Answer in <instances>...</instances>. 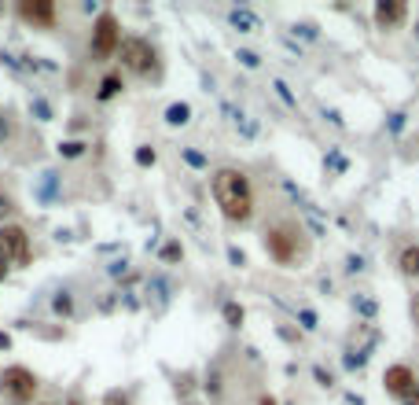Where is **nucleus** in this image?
Wrapping results in <instances>:
<instances>
[{
    "mask_svg": "<svg viewBox=\"0 0 419 405\" xmlns=\"http://www.w3.org/2000/svg\"><path fill=\"white\" fill-rule=\"evenodd\" d=\"M118 89H122V78H118V74H107V78H103V85H100V100H110Z\"/></svg>",
    "mask_w": 419,
    "mask_h": 405,
    "instance_id": "f8f14e48",
    "label": "nucleus"
},
{
    "mask_svg": "<svg viewBox=\"0 0 419 405\" xmlns=\"http://www.w3.org/2000/svg\"><path fill=\"white\" fill-rule=\"evenodd\" d=\"M137 162H140V166H151V162H154V152H151V147H140V152H137Z\"/></svg>",
    "mask_w": 419,
    "mask_h": 405,
    "instance_id": "f3484780",
    "label": "nucleus"
},
{
    "mask_svg": "<svg viewBox=\"0 0 419 405\" xmlns=\"http://www.w3.org/2000/svg\"><path fill=\"white\" fill-rule=\"evenodd\" d=\"M0 387H4V394L15 405H30L33 394H37V376L30 369H22V365H11V369H4V376H0Z\"/></svg>",
    "mask_w": 419,
    "mask_h": 405,
    "instance_id": "f03ea898",
    "label": "nucleus"
},
{
    "mask_svg": "<svg viewBox=\"0 0 419 405\" xmlns=\"http://www.w3.org/2000/svg\"><path fill=\"white\" fill-rule=\"evenodd\" d=\"M232 23H235V26H243L247 33H254V30H258V19H254V15H247V11H232Z\"/></svg>",
    "mask_w": 419,
    "mask_h": 405,
    "instance_id": "ddd939ff",
    "label": "nucleus"
},
{
    "mask_svg": "<svg viewBox=\"0 0 419 405\" xmlns=\"http://www.w3.org/2000/svg\"><path fill=\"white\" fill-rule=\"evenodd\" d=\"M295 243H298V236L287 225H276V228L265 232V247H269V254L276 262H295V251H298Z\"/></svg>",
    "mask_w": 419,
    "mask_h": 405,
    "instance_id": "423d86ee",
    "label": "nucleus"
},
{
    "mask_svg": "<svg viewBox=\"0 0 419 405\" xmlns=\"http://www.w3.org/2000/svg\"><path fill=\"white\" fill-rule=\"evenodd\" d=\"M59 152H63V155H81V144H63Z\"/></svg>",
    "mask_w": 419,
    "mask_h": 405,
    "instance_id": "6ab92c4d",
    "label": "nucleus"
},
{
    "mask_svg": "<svg viewBox=\"0 0 419 405\" xmlns=\"http://www.w3.org/2000/svg\"><path fill=\"white\" fill-rule=\"evenodd\" d=\"M401 273L405 276H419V247H405L401 251Z\"/></svg>",
    "mask_w": 419,
    "mask_h": 405,
    "instance_id": "9d476101",
    "label": "nucleus"
},
{
    "mask_svg": "<svg viewBox=\"0 0 419 405\" xmlns=\"http://www.w3.org/2000/svg\"><path fill=\"white\" fill-rule=\"evenodd\" d=\"M383 383H386V391H390L393 398H405V394L415 387V372H412L408 365H390L386 376H383Z\"/></svg>",
    "mask_w": 419,
    "mask_h": 405,
    "instance_id": "0eeeda50",
    "label": "nucleus"
},
{
    "mask_svg": "<svg viewBox=\"0 0 419 405\" xmlns=\"http://www.w3.org/2000/svg\"><path fill=\"white\" fill-rule=\"evenodd\" d=\"M412 325H415V328H419V295H415V298H412Z\"/></svg>",
    "mask_w": 419,
    "mask_h": 405,
    "instance_id": "4be33fe9",
    "label": "nucleus"
},
{
    "mask_svg": "<svg viewBox=\"0 0 419 405\" xmlns=\"http://www.w3.org/2000/svg\"><path fill=\"white\" fill-rule=\"evenodd\" d=\"M415 37H419V26H415Z\"/></svg>",
    "mask_w": 419,
    "mask_h": 405,
    "instance_id": "bb28decb",
    "label": "nucleus"
},
{
    "mask_svg": "<svg viewBox=\"0 0 419 405\" xmlns=\"http://www.w3.org/2000/svg\"><path fill=\"white\" fill-rule=\"evenodd\" d=\"M8 214H11V199L0 196V218H8Z\"/></svg>",
    "mask_w": 419,
    "mask_h": 405,
    "instance_id": "aec40b11",
    "label": "nucleus"
},
{
    "mask_svg": "<svg viewBox=\"0 0 419 405\" xmlns=\"http://www.w3.org/2000/svg\"><path fill=\"white\" fill-rule=\"evenodd\" d=\"M225 321H228L232 328H239V325H243V306L228 303V306H225Z\"/></svg>",
    "mask_w": 419,
    "mask_h": 405,
    "instance_id": "4468645a",
    "label": "nucleus"
},
{
    "mask_svg": "<svg viewBox=\"0 0 419 405\" xmlns=\"http://www.w3.org/2000/svg\"><path fill=\"white\" fill-rule=\"evenodd\" d=\"M188 115H191V111H188V103H173V107L166 111V122H169V125H184Z\"/></svg>",
    "mask_w": 419,
    "mask_h": 405,
    "instance_id": "9b49d317",
    "label": "nucleus"
},
{
    "mask_svg": "<svg viewBox=\"0 0 419 405\" xmlns=\"http://www.w3.org/2000/svg\"><path fill=\"white\" fill-rule=\"evenodd\" d=\"M0 137H8V122H4V115H0Z\"/></svg>",
    "mask_w": 419,
    "mask_h": 405,
    "instance_id": "5701e85b",
    "label": "nucleus"
},
{
    "mask_svg": "<svg viewBox=\"0 0 419 405\" xmlns=\"http://www.w3.org/2000/svg\"><path fill=\"white\" fill-rule=\"evenodd\" d=\"M118 52H122V67H125V70H132V74H151L154 52H151V45H147L144 37H125L122 45H118Z\"/></svg>",
    "mask_w": 419,
    "mask_h": 405,
    "instance_id": "20e7f679",
    "label": "nucleus"
},
{
    "mask_svg": "<svg viewBox=\"0 0 419 405\" xmlns=\"http://www.w3.org/2000/svg\"><path fill=\"white\" fill-rule=\"evenodd\" d=\"M258 405H276V398H269V394H265V398H261Z\"/></svg>",
    "mask_w": 419,
    "mask_h": 405,
    "instance_id": "a878e982",
    "label": "nucleus"
},
{
    "mask_svg": "<svg viewBox=\"0 0 419 405\" xmlns=\"http://www.w3.org/2000/svg\"><path fill=\"white\" fill-rule=\"evenodd\" d=\"M18 15L26 19V23H37V26H52V23H55L52 0H22V4H18Z\"/></svg>",
    "mask_w": 419,
    "mask_h": 405,
    "instance_id": "6e6552de",
    "label": "nucleus"
},
{
    "mask_svg": "<svg viewBox=\"0 0 419 405\" xmlns=\"http://www.w3.org/2000/svg\"><path fill=\"white\" fill-rule=\"evenodd\" d=\"M107 405H125V401H122L118 394H110V398H107Z\"/></svg>",
    "mask_w": 419,
    "mask_h": 405,
    "instance_id": "393cba45",
    "label": "nucleus"
},
{
    "mask_svg": "<svg viewBox=\"0 0 419 405\" xmlns=\"http://www.w3.org/2000/svg\"><path fill=\"white\" fill-rule=\"evenodd\" d=\"M70 405H78V401H70Z\"/></svg>",
    "mask_w": 419,
    "mask_h": 405,
    "instance_id": "cd10ccee",
    "label": "nucleus"
},
{
    "mask_svg": "<svg viewBox=\"0 0 419 405\" xmlns=\"http://www.w3.org/2000/svg\"><path fill=\"white\" fill-rule=\"evenodd\" d=\"M70 306H74L70 295H59V298H55V313H70Z\"/></svg>",
    "mask_w": 419,
    "mask_h": 405,
    "instance_id": "dca6fc26",
    "label": "nucleus"
},
{
    "mask_svg": "<svg viewBox=\"0 0 419 405\" xmlns=\"http://www.w3.org/2000/svg\"><path fill=\"white\" fill-rule=\"evenodd\" d=\"M181 254H184V251H181V243H166L162 258H166V262H176V258H181Z\"/></svg>",
    "mask_w": 419,
    "mask_h": 405,
    "instance_id": "2eb2a0df",
    "label": "nucleus"
},
{
    "mask_svg": "<svg viewBox=\"0 0 419 405\" xmlns=\"http://www.w3.org/2000/svg\"><path fill=\"white\" fill-rule=\"evenodd\" d=\"M239 59L247 63V67H258V56H254V52H239Z\"/></svg>",
    "mask_w": 419,
    "mask_h": 405,
    "instance_id": "412c9836",
    "label": "nucleus"
},
{
    "mask_svg": "<svg viewBox=\"0 0 419 405\" xmlns=\"http://www.w3.org/2000/svg\"><path fill=\"white\" fill-rule=\"evenodd\" d=\"M0 258L8 265H26L30 262V236L18 225H0Z\"/></svg>",
    "mask_w": 419,
    "mask_h": 405,
    "instance_id": "7ed1b4c3",
    "label": "nucleus"
},
{
    "mask_svg": "<svg viewBox=\"0 0 419 405\" xmlns=\"http://www.w3.org/2000/svg\"><path fill=\"white\" fill-rule=\"evenodd\" d=\"M4 273H8V262H4V258H0V284H4Z\"/></svg>",
    "mask_w": 419,
    "mask_h": 405,
    "instance_id": "b1692460",
    "label": "nucleus"
},
{
    "mask_svg": "<svg viewBox=\"0 0 419 405\" xmlns=\"http://www.w3.org/2000/svg\"><path fill=\"white\" fill-rule=\"evenodd\" d=\"M213 199L221 206V214H225L228 221H250L254 214V191H250V181L247 174H239V169L225 166L213 174Z\"/></svg>",
    "mask_w": 419,
    "mask_h": 405,
    "instance_id": "f257e3e1",
    "label": "nucleus"
},
{
    "mask_svg": "<svg viewBox=\"0 0 419 405\" xmlns=\"http://www.w3.org/2000/svg\"><path fill=\"white\" fill-rule=\"evenodd\" d=\"M44 405H48V401H44Z\"/></svg>",
    "mask_w": 419,
    "mask_h": 405,
    "instance_id": "c85d7f7f",
    "label": "nucleus"
},
{
    "mask_svg": "<svg viewBox=\"0 0 419 405\" xmlns=\"http://www.w3.org/2000/svg\"><path fill=\"white\" fill-rule=\"evenodd\" d=\"M401 401H405V405H419V387H412V391H408Z\"/></svg>",
    "mask_w": 419,
    "mask_h": 405,
    "instance_id": "a211bd4d",
    "label": "nucleus"
},
{
    "mask_svg": "<svg viewBox=\"0 0 419 405\" xmlns=\"http://www.w3.org/2000/svg\"><path fill=\"white\" fill-rule=\"evenodd\" d=\"M405 15H408V8L401 4V0H379V4H375V23H379V30L401 26Z\"/></svg>",
    "mask_w": 419,
    "mask_h": 405,
    "instance_id": "1a4fd4ad",
    "label": "nucleus"
},
{
    "mask_svg": "<svg viewBox=\"0 0 419 405\" xmlns=\"http://www.w3.org/2000/svg\"><path fill=\"white\" fill-rule=\"evenodd\" d=\"M118 45H122L118 19L110 15V11H103V15L96 19V30H92V52H96L100 59H107V56H115V52H118Z\"/></svg>",
    "mask_w": 419,
    "mask_h": 405,
    "instance_id": "39448f33",
    "label": "nucleus"
}]
</instances>
